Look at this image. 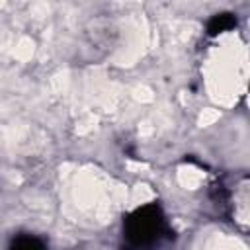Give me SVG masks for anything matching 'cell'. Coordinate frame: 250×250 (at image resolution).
Returning <instances> with one entry per match:
<instances>
[{"mask_svg":"<svg viewBox=\"0 0 250 250\" xmlns=\"http://www.w3.org/2000/svg\"><path fill=\"white\" fill-rule=\"evenodd\" d=\"M123 250H164L174 240V230L160 203L150 201L123 217Z\"/></svg>","mask_w":250,"mask_h":250,"instance_id":"1","label":"cell"},{"mask_svg":"<svg viewBox=\"0 0 250 250\" xmlns=\"http://www.w3.org/2000/svg\"><path fill=\"white\" fill-rule=\"evenodd\" d=\"M236 27V18L234 14L230 12H221V14H215L209 21H207V35L209 37H217V35H223L230 29Z\"/></svg>","mask_w":250,"mask_h":250,"instance_id":"2","label":"cell"},{"mask_svg":"<svg viewBox=\"0 0 250 250\" xmlns=\"http://www.w3.org/2000/svg\"><path fill=\"white\" fill-rule=\"evenodd\" d=\"M8 250H47V242L31 232H20L10 240Z\"/></svg>","mask_w":250,"mask_h":250,"instance_id":"3","label":"cell"}]
</instances>
